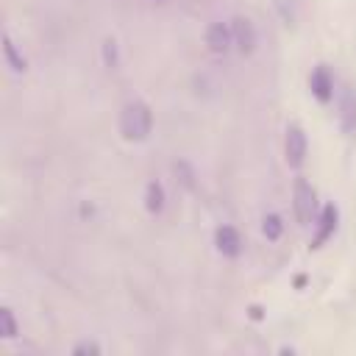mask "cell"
Instances as JSON below:
<instances>
[{
  "label": "cell",
  "instance_id": "obj_11",
  "mask_svg": "<svg viewBox=\"0 0 356 356\" xmlns=\"http://www.w3.org/2000/svg\"><path fill=\"white\" fill-rule=\"evenodd\" d=\"M145 206H147L150 214H159L164 209V186L159 181H150L145 186Z\"/></svg>",
  "mask_w": 356,
  "mask_h": 356
},
{
  "label": "cell",
  "instance_id": "obj_3",
  "mask_svg": "<svg viewBox=\"0 0 356 356\" xmlns=\"http://www.w3.org/2000/svg\"><path fill=\"white\" fill-rule=\"evenodd\" d=\"M284 153H286V164L295 167V170L306 161L309 139H306V134H303L300 125H289V128H286V136H284Z\"/></svg>",
  "mask_w": 356,
  "mask_h": 356
},
{
  "label": "cell",
  "instance_id": "obj_13",
  "mask_svg": "<svg viewBox=\"0 0 356 356\" xmlns=\"http://www.w3.org/2000/svg\"><path fill=\"white\" fill-rule=\"evenodd\" d=\"M0 334H3V339H14L19 331H17V320H14V312L8 309V306H3L0 309Z\"/></svg>",
  "mask_w": 356,
  "mask_h": 356
},
{
  "label": "cell",
  "instance_id": "obj_10",
  "mask_svg": "<svg viewBox=\"0 0 356 356\" xmlns=\"http://www.w3.org/2000/svg\"><path fill=\"white\" fill-rule=\"evenodd\" d=\"M3 58H6V64H8V70H11V72H25V70H28L25 56L17 50L14 39H11L8 33H3Z\"/></svg>",
  "mask_w": 356,
  "mask_h": 356
},
{
  "label": "cell",
  "instance_id": "obj_12",
  "mask_svg": "<svg viewBox=\"0 0 356 356\" xmlns=\"http://www.w3.org/2000/svg\"><path fill=\"white\" fill-rule=\"evenodd\" d=\"M261 234H264L270 242L281 239V234H284V220H281L278 214H264V220H261Z\"/></svg>",
  "mask_w": 356,
  "mask_h": 356
},
{
  "label": "cell",
  "instance_id": "obj_16",
  "mask_svg": "<svg viewBox=\"0 0 356 356\" xmlns=\"http://www.w3.org/2000/svg\"><path fill=\"white\" fill-rule=\"evenodd\" d=\"M250 317H253V320H261V309H259V306H253V309H250Z\"/></svg>",
  "mask_w": 356,
  "mask_h": 356
},
{
  "label": "cell",
  "instance_id": "obj_6",
  "mask_svg": "<svg viewBox=\"0 0 356 356\" xmlns=\"http://www.w3.org/2000/svg\"><path fill=\"white\" fill-rule=\"evenodd\" d=\"M309 86H312V95L320 100V103H328L334 97V75L325 64H317L309 75Z\"/></svg>",
  "mask_w": 356,
  "mask_h": 356
},
{
  "label": "cell",
  "instance_id": "obj_15",
  "mask_svg": "<svg viewBox=\"0 0 356 356\" xmlns=\"http://www.w3.org/2000/svg\"><path fill=\"white\" fill-rule=\"evenodd\" d=\"M72 353H75V356H81V353H100V345H95V342H81V345L72 348Z\"/></svg>",
  "mask_w": 356,
  "mask_h": 356
},
{
  "label": "cell",
  "instance_id": "obj_4",
  "mask_svg": "<svg viewBox=\"0 0 356 356\" xmlns=\"http://www.w3.org/2000/svg\"><path fill=\"white\" fill-rule=\"evenodd\" d=\"M231 39H234V44H236V50L242 56H250L256 50V42H259L256 25L248 17H234L231 19Z\"/></svg>",
  "mask_w": 356,
  "mask_h": 356
},
{
  "label": "cell",
  "instance_id": "obj_8",
  "mask_svg": "<svg viewBox=\"0 0 356 356\" xmlns=\"http://www.w3.org/2000/svg\"><path fill=\"white\" fill-rule=\"evenodd\" d=\"M206 44H209L211 53H228V47L234 44L231 25H225V22H209V28H206Z\"/></svg>",
  "mask_w": 356,
  "mask_h": 356
},
{
  "label": "cell",
  "instance_id": "obj_5",
  "mask_svg": "<svg viewBox=\"0 0 356 356\" xmlns=\"http://www.w3.org/2000/svg\"><path fill=\"white\" fill-rule=\"evenodd\" d=\"M337 222H339V209L334 203H325L323 211H320V217H317V222H314L317 228H314V236H312V248H323L334 236Z\"/></svg>",
  "mask_w": 356,
  "mask_h": 356
},
{
  "label": "cell",
  "instance_id": "obj_2",
  "mask_svg": "<svg viewBox=\"0 0 356 356\" xmlns=\"http://www.w3.org/2000/svg\"><path fill=\"white\" fill-rule=\"evenodd\" d=\"M292 209H295V220L300 225L314 222V214H317V192H314V186L306 178H295V186H292Z\"/></svg>",
  "mask_w": 356,
  "mask_h": 356
},
{
  "label": "cell",
  "instance_id": "obj_7",
  "mask_svg": "<svg viewBox=\"0 0 356 356\" xmlns=\"http://www.w3.org/2000/svg\"><path fill=\"white\" fill-rule=\"evenodd\" d=\"M214 245H217V250H220L222 256H228V259H236V256L242 253V236H239V231H236L234 225H220V228L214 231Z\"/></svg>",
  "mask_w": 356,
  "mask_h": 356
},
{
  "label": "cell",
  "instance_id": "obj_14",
  "mask_svg": "<svg viewBox=\"0 0 356 356\" xmlns=\"http://www.w3.org/2000/svg\"><path fill=\"white\" fill-rule=\"evenodd\" d=\"M103 61H106L111 70L117 67L120 56H117V42H114V39H106V42H103Z\"/></svg>",
  "mask_w": 356,
  "mask_h": 356
},
{
  "label": "cell",
  "instance_id": "obj_9",
  "mask_svg": "<svg viewBox=\"0 0 356 356\" xmlns=\"http://www.w3.org/2000/svg\"><path fill=\"white\" fill-rule=\"evenodd\" d=\"M339 128L345 136H356V95L345 92L339 100Z\"/></svg>",
  "mask_w": 356,
  "mask_h": 356
},
{
  "label": "cell",
  "instance_id": "obj_1",
  "mask_svg": "<svg viewBox=\"0 0 356 356\" xmlns=\"http://www.w3.org/2000/svg\"><path fill=\"white\" fill-rule=\"evenodd\" d=\"M153 131V111L145 100H131L120 111V134L128 142H142Z\"/></svg>",
  "mask_w": 356,
  "mask_h": 356
}]
</instances>
